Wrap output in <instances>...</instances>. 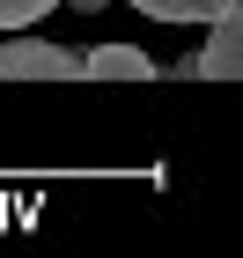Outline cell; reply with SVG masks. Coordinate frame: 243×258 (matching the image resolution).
Here are the masks:
<instances>
[{
  "label": "cell",
  "instance_id": "2",
  "mask_svg": "<svg viewBox=\"0 0 243 258\" xmlns=\"http://www.w3.org/2000/svg\"><path fill=\"white\" fill-rule=\"evenodd\" d=\"M192 59H199V81H243V0H228L206 22V44Z\"/></svg>",
  "mask_w": 243,
  "mask_h": 258
},
{
  "label": "cell",
  "instance_id": "3",
  "mask_svg": "<svg viewBox=\"0 0 243 258\" xmlns=\"http://www.w3.org/2000/svg\"><path fill=\"white\" fill-rule=\"evenodd\" d=\"M81 74L89 81H155L162 67L147 59L140 44H96V52H81Z\"/></svg>",
  "mask_w": 243,
  "mask_h": 258
},
{
  "label": "cell",
  "instance_id": "1",
  "mask_svg": "<svg viewBox=\"0 0 243 258\" xmlns=\"http://www.w3.org/2000/svg\"><path fill=\"white\" fill-rule=\"evenodd\" d=\"M74 74H81V52H66V44H44V37L0 44V81H74Z\"/></svg>",
  "mask_w": 243,
  "mask_h": 258
},
{
  "label": "cell",
  "instance_id": "4",
  "mask_svg": "<svg viewBox=\"0 0 243 258\" xmlns=\"http://www.w3.org/2000/svg\"><path fill=\"white\" fill-rule=\"evenodd\" d=\"M125 8H140L147 22H214L228 0H125Z\"/></svg>",
  "mask_w": 243,
  "mask_h": 258
},
{
  "label": "cell",
  "instance_id": "5",
  "mask_svg": "<svg viewBox=\"0 0 243 258\" xmlns=\"http://www.w3.org/2000/svg\"><path fill=\"white\" fill-rule=\"evenodd\" d=\"M59 8V0H0V30H30V22H44Z\"/></svg>",
  "mask_w": 243,
  "mask_h": 258
},
{
  "label": "cell",
  "instance_id": "6",
  "mask_svg": "<svg viewBox=\"0 0 243 258\" xmlns=\"http://www.w3.org/2000/svg\"><path fill=\"white\" fill-rule=\"evenodd\" d=\"M74 8H81V15H96V8H111V0H74Z\"/></svg>",
  "mask_w": 243,
  "mask_h": 258
}]
</instances>
